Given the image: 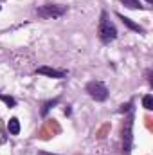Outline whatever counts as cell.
<instances>
[{
	"instance_id": "cell-5",
	"label": "cell",
	"mask_w": 153,
	"mask_h": 155,
	"mask_svg": "<svg viewBox=\"0 0 153 155\" xmlns=\"http://www.w3.org/2000/svg\"><path fill=\"white\" fill-rule=\"evenodd\" d=\"M36 74H43V76L54 78V79H63V78L67 76L65 71H58V69H52V67H47V65L38 67V69H36Z\"/></svg>"
},
{
	"instance_id": "cell-6",
	"label": "cell",
	"mask_w": 153,
	"mask_h": 155,
	"mask_svg": "<svg viewBox=\"0 0 153 155\" xmlns=\"http://www.w3.org/2000/svg\"><path fill=\"white\" fill-rule=\"evenodd\" d=\"M117 16L121 18V22H122L128 29H132V31H135V33H141V35H144V33H146V29H144V27H141L139 24H135L132 18H128V16H124V15H121V13H117Z\"/></svg>"
},
{
	"instance_id": "cell-1",
	"label": "cell",
	"mask_w": 153,
	"mask_h": 155,
	"mask_svg": "<svg viewBox=\"0 0 153 155\" xmlns=\"http://www.w3.org/2000/svg\"><path fill=\"white\" fill-rule=\"evenodd\" d=\"M99 38L103 43H110V41H114L117 38V29H115V25L108 20V15L103 11V15H101V22H99Z\"/></svg>"
},
{
	"instance_id": "cell-8",
	"label": "cell",
	"mask_w": 153,
	"mask_h": 155,
	"mask_svg": "<svg viewBox=\"0 0 153 155\" xmlns=\"http://www.w3.org/2000/svg\"><path fill=\"white\" fill-rule=\"evenodd\" d=\"M124 7H128V9H144V5L139 2V0H119Z\"/></svg>"
},
{
	"instance_id": "cell-13",
	"label": "cell",
	"mask_w": 153,
	"mask_h": 155,
	"mask_svg": "<svg viewBox=\"0 0 153 155\" xmlns=\"http://www.w3.org/2000/svg\"><path fill=\"white\" fill-rule=\"evenodd\" d=\"M38 155H54V153H47V152H38Z\"/></svg>"
},
{
	"instance_id": "cell-9",
	"label": "cell",
	"mask_w": 153,
	"mask_h": 155,
	"mask_svg": "<svg viewBox=\"0 0 153 155\" xmlns=\"http://www.w3.org/2000/svg\"><path fill=\"white\" fill-rule=\"evenodd\" d=\"M142 107H144L146 110H153V96L151 94H146V96L142 97Z\"/></svg>"
},
{
	"instance_id": "cell-3",
	"label": "cell",
	"mask_w": 153,
	"mask_h": 155,
	"mask_svg": "<svg viewBox=\"0 0 153 155\" xmlns=\"http://www.w3.org/2000/svg\"><path fill=\"white\" fill-rule=\"evenodd\" d=\"M36 13H38V16L41 18H47V20H54V18H60V16H63L65 13H67V7L65 5H58V4H45V5H41L36 9Z\"/></svg>"
},
{
	"instance_id": "cell-2",
	"label": "cell",
	"mask_w": 153,
	"mask_h": 155,
	"mask_svg": "<svg viewBox=\"0 0 153 155\" xmlns=\"http://www.w3.org/2000/svg\"><path fill=\"white\" fill-rule=\"evenodd\" d=\"M132 143H133V112L124 119V124H122V153L124 155H130Z\"/></svg>"
},
{
	"instance_id": "cell-7",
	"label": "cell",
	"mask_w": 153,
	"mask_h": 155,
	"mask_svg": "<svg viewBox=\"0 0 153 155\" xmlns=\"http://www.w3.org/2000/svg\"><path fill=\"white\" fill-rule=\"evenodd\" d=\"M7 130H9L11 135H18L20 134V121L16 117H11L9 123H7Z\"/></svg>"
},
{
	"instance_id": "cell-11",
	"label": "cell",
	"mask_w": 153,
	"mask_h": 155,
	"mask_svg": "<svg viewBox=\"0 0 153 155\" xmlns=\"http://www.w3.org/2000/svg\"><path fill=\"white\" fill-rule=\"evenodd\" d=\"M0 101H4L9 108L16 107V99H15V97H11V96H4V94H0Z\"/></svg>"
},
{
	"instance_id": "cell-12",
	"label": "cell",
	"mask_w": 153,
	"mask_h": 155,
	"mask_svg": "<svg viewBox=\"0 0 153 155\" xmlns=\"http://www.w3.org/2000/svg\"><path fill=\"white\" fill-rule=\"evenodd\" d=\"M130 108H132V103H126V105H122V107H121V112H128Z\"/></svg>"
},
{
	"instance_id": "cell-10",
	"label": "cell",
	"mask_w": 153,
	"mask_h": 155,
	"mask_svg": "<svg viewBox=\"0 0 153 155\" xmlns=\"http://www.w3.org/2000/svg\"><path fill=\"white\" fill-rule=\"evenodd\" d=\"M58 103H60V99H58V97H56V99H52V101H47V103L43 105V108H41V116H47V112H49L54 105H58Z\"/></svg>"
},
{
	"instance_id": "cell-4",
	"label": "cell",
	"mask_w": 153,
	"mask_h": 155,
	"mask_svg": "<svg viewBox=\"0 0 153 155\" xmlns=\"http://www.w3.org/2000/svg\"><path fill=\"white\" fill-rule=\"evenodd\" d=\"M86 92H88V96H90L92 99H96V101H105V99L108 97V88H106V85L101 83V81H88V83H86Z\"/></svg>"
}]
</instances>
